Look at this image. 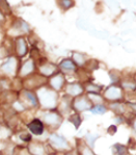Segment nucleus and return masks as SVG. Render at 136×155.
I'll use <instances>...</instances> for the list:
<instances>
[{
  "instance_id": "f257e3e1",
  "label": "nucleus",
  "mask_w": 136,
  "mask_h": 155,
  "mask_svg": "<svg viewBox=\"0 0 136 155\" xmlns=\"http://www.w3.org/2000/svg\"><path fill=\"white\" fill-rule=\"evenodd\" d=\"M104 96H105V98L108 99V100L116 101V100L121 99V97H123V93H121V90L120 89V87L112 85V87H108V89L106 90Z\"/></svg>"
},
{
  "instance_id": "f03ea898",
  "label": "nucleus",
  "mask_w": 136,
  "mask_h": 155,
  "mask_svg": "<svg viewBox=\"0 0 136 155\" xmlns=\"http://www.w3.org/2000/svg\"><path fill=\"white\" fill-rule=\"evenodd\" d=\"M40 97H42L43 104L46 106H54L56 101V95L54 92L51 91H44L42 95H40Z\"/></svg>"
},
{
  "instance_id": "7ed1b4c3",
  "label": "nucleus",
  "mask_w": 136,
  "mask_h": 155,
  "mask_svg": "<svg viewBox=\"0 0 136 155\" xmlns=\"http://www.w3.org/2000/svg\"><path fill=\"white\" fill-rule=\"evenodd\" d=\"M74 107L78 111H83L86 109H92V102L88 100L86 97H80L74 101Z\"/></svg>"
},
{
  "instance_id": "20e7f679",
  "label": "nucleus",
  "mask_w": 136,
  "mask_h": 155,
  "mask_svg": "<svg viewBox=\"0 0 136 155\" xmlns=\"http://www.w3.org/2000/svg\"><path fill=\"white\" fill-rule=\"evenodd\" d=\"M28 128L35 135L42 134L43 131H44V125H43L42 121H40L39 119H34L32 122H30L29 125H28Z\"/></svg>"
},
{
  "instance_id": "39448f33",
  "label": "nucleus",
  "mask_w": 136,
  "mask_h": 155,
  "mask_svg": "<svg viewBox=\"0 0 136 155\" xmlns=\"http://www.w3.org/2000/svg\"><path fill=\"white\" fill-rule=\"evenodd\" d=\"M50 142H51L55 147L59 148V149H66V148L69 147L66 140H64L63 137H59V135H56V134L51 135V137H50Z\"/></svg>"
},
{
  "instance_id": "423d86ee",
  "label": "nucleus",
  "mask_w": 136,
  "mask_h": 155,
  "mask_svg": "<svg viewBox=\"0 0 136 155\" xmlns=\"http://www.w3.org/2000/svg\"><path fill=\"white\" fill-rule=\"evenodd\" d=\"M63 82H64V79L61 74H58V75L54 76V77L51 78V80H50V84L56 90H60L63 85Z\"/></svg>"
},
{
  "instance_id": "0eeeda50",
  "label": "nucleus",
  "mask_w": 136,
  "mask_h": 155,
  "mask_svg": "<svg viewBox=\"0 0 136 155\" xmlns=\"http://www.w3.org/2000/svg\"><path fill=\"white\" fill-rule=\"evenodd\" d=\"M82 92H83V89L80 84L74 83V84H69L68 87H66V93H68L69 95H72V96H78V95H80Z\"/></svg>"
},
{
  "instance_id": "6e6552de",
  "label": "nucleus",
  "mask_w": 136,
  "mask_h": 155,
  "mask_svg": "<svg viewBox=\"0 0 136 155\" xmlns=\"http://www.w3.org/2000/svg\"><path fill=\"white\" fill-rule=\"evenodd\" d=\"M45 120L48 124H51V125H58L61 122V119L58 114H54V113H50L48 114L45 116Z\"/></svg>"
},
{
  "instance_id": "1a4fd4ad",
  "label": "nucleus",
  "mask_w": 136,
  "mask_h": 155,
  "mask_svg": "<svg viewBox=\"0 0 136 155\" xmlns=\"http://www.w3.org/2000/svg\"><path fill=\"white\" fill-rule=\"evenodd\" d=\"M60 68H61V70L64 71V72L70 73V72H73V71H75L76 67H75L74 63H73L72 61H71V59H64V61H61Z\"/></svg>"
},
{
  "instance_id": "9d476101",
  "label": "nucleus",
  "mask_w": 136,
  "mask_h": 155,
  "mask_svg": "<svg viewBox=\"0 0 136 155\" xmlns=\"http://www.w3.org/2000/svg\"><path fill=\"white\" fill-rule=\"evenodd\" d=\"M17 52L20 56L24 55L26 53V45L23 39H19L17 41Z\"/></svg>"
},
{
  "instance_id": "9b49d317",
  "label": "nucleus",
  "mask_w": 136,
  "mask_h": 155,
  "mask_svg": "<svg viewBox=\"0 0 136 155\" xmlns=\"http://www.w3.org/2000/svg\"><path fill=\"white\" fill-rule=\"evenodd\" d=\"M113 152L114 155H127L128 154V150L127 148L123 145L116 144L113 146Z\"/></svg>"
},
{
  "instance_id": "f8f14e48",
  "label": "nucleus",
  "mask_w": 136,
  "mask_h": 155,
  "mask_svg": "<svg viewBox=\"0 0 136 155\" xmlns=\"http://www.w3.org/2000/svg\"><path fill=\"white\" fill-rule=\"evenodd\" d=\"M92 114H103L106 113V107L103 105H97L95 107H92Z\"/></svg>"
},
{
  "instance_id": "ddd939ff",
  "label": "nucleus",
  "mask_w": 136,
  "mask_h": 155,
  "mask_svg": "<svg viewBox=\"0 0 136 155\" xmlns=\"http://www.w3.org/2000/svg\"><path fill=\"white\" fill-rule=\"evenodd\" d=\"M33 70V64L32 61H27L25 64L24 67H23V70H22V75H26V74L30 73Z\"/></svg>"
},
{
  "instance_id": "4468645a",
  "label": "nucleus",
  "mask_w": 136,
  "mask_h": 155,
  "mask_svg": "<svg viewBox=\"0 0 136 155\" xmlns=\"http://www.w3.org/2000/svg\"><path fill=\"white\" fill-rule=\"evenodd\" d=\"M121 85H123V87H125L126 90L134 91L136 89V83L134 81H129V80H126V81L121 82Z\"/></svg>"
},
{
  "instance_id": "2eb2a0df",
  "label": "nucleus",
  "mask_w": 136,
  "mask_h": 155,
  "mask_svg": "<svg viewBox=\"0 0 136 155\" xmlns=\"http://www.w3.org/2000/svg\"><path fill=\"white\" fill-rule=\"evenodd\" d=\"M101 89L102 87H97V85H95V84H87L86 85V90L90 93V94H98L99 95V92L101 91Z\"/></svg>"
},
{
  "instance_id": "dca6fc26",
  "label": "nucleus",
  "mask_w": 136,
  "mask_h": 155,
  "mask_svg": "<svg viewBox=\"0 0 136 155\" xmlns=\"http://www.w3.org/2000/svg\"><path fill=\"white\" fill-rule=\"evenodd\" d=\"M14 67H15V64H14V61H13V59H11V61H8V63L5 64L3 67H2V69H3L5 72H8V73H11L13 72V69H14Z\"/></svg>"
},
{
  "instance_id": "f3484780",
  "label": "nucleus",
  "mask_w": 136,
  "mask_h": 155,
  "mask_svg": "<svg viewBox=\"0 0 136 155\" xmlns=\"http://www.w3.org/2000/svg\"><path fill=\"white\" fill-rule=\"evenodd\" d=\"M73 58H74V61L78 64V65H83V64H84V61H84V56H83L82 54H80V53H74Z\"/></svg>"
},
{
  "instance_id": "a211bd4d",
  "label": "nucleus",
  "mask_w": 136,
  "mask_h": 155,
  "mask_svg": "<svg viewBox=\"0 0 136 155\" xmlns=\"http://www.w3.org/2000/svg\"><path fill=\"white\" fill-rule=\"evenodd\" d=\"M70 121L74 124V125H75L76 128L79 127V125H80V123H81V119H80V117L78 116V114H74V116L71 117Z\"/></svg>"
},
{
  "instance_id": "6ab92c4d",
  "label": "nucleus",
  "mask_w": 136,
  "mask_h": 155,
  "mask_svg": "<svg viewBox=\"0 0 136 155\" xmlns=\"http://www.w3.org/2000/svg\"><path fill=\"white\" fill-rule=\"evenodd\" d=\"M111 108L113 109L114 111H116V113H118V114H121V113H124V106L121 105V104L120 103H118V102H115L114 104H111Z\"/></svg>"
},
{
  "instance_id": "aec40b11",
  "label": "nucleus",
  "mask_w": 136,
  "mask_h": 155,
  "mask_svg": "<svg viewBox=\"0 0 136 155\" xmlns=\"http://www.w3.org/2000/svg\"><path fill=\"white\" fill-rule=\"evenodd\" d=\"M81 154H82V155H95L94 152H92V150H90L89 148L86 147V146H84L82 148V152H81Z\"/></svg>"
},
{
  "instance_id": "412c9836",
  "label": "nucleus",
  "mask_w": 136,
  "mask_h": 155,
  "mask_svg": "<svg viewBox=\"0 0 136 155\" xmlns=\"http://www.w3.org/2000/svg\"><path fill=\"white\" fill-rule=\"evenodd\" d=\"M60 4L64 6V8H68L73 5V1H60Z\"/></svg>"
},
{
  "instance_id": "4be33fe9",
  "label": "nucleus",
  "mask_w": 136,
  "mask_h": 155,
  "mask_svg": "<svg viewBox=\"0 0 136 155\" xmlns=\"http://www.w3.org/2000/svg\"><path fill=\"white\" fill-rule=\"evenodd\" d=\"M115 131H116V127L115 126H110V127L108 128V132L110 133V134H114V133H115Z\"/></svg>"
},
{
  "instance_id": "5701e85b",
  "label": "nucleus",
  "mask_w": 136,
  "mask_h": 155,
  "mask_svg": "<svg viewBox=\"0 0 136 155\" xmlns=\"http://www.w3.org/2000/svg\"><path fill=\"white\" fill-rule=\"evenodd\" d=\"M129 106H130L131 108H132L133 113L136 114V103H130V104H129Z\"/></svg>"
},
{
  "instance_id": "b1692460",
  "label": "nucleus",
  "mask_w": 136,
  "mask_h": 155,
  "mask_svg": "<svg viewBox=\"0 0 136 155\" xmlns=\"http://www.w3.org/2000/svg\"><path fill=\"white\" fill-rule=\"evenodd\" d=\"M133 128H134L135 131H136V119L134 120V123H133Z\"/></svg>"
},
{
  "instance_id": "393cba45",
  "label": "nucleus",
  "mask_w": 136,
  "mask_h": 155,
  "mask_svg": "<svg viewBox=\"0 0 136 155\" xmlns=\"http://www.w3.org/2000/svg\"><path fill=\"white\" fill-rule=\"evenodd\" d=\"M1 19H2V17H1V14H0V20H1Z\"/></svg>"
},
{
  "instance_id": "a878e982",
  "label": "nucleus",
  "mask_w": 136,
  "mask_h": 155,
  "mask_svg": "<svg viewBox=\"0 0 136 155\" xmlns=\"http://www.w3.org/2000/svg\"><path fill=\"white\" fill-rule=\"evenodd\" d=\"M135 79H136V77H135Z\"/></svg>"
}]
</instances>
